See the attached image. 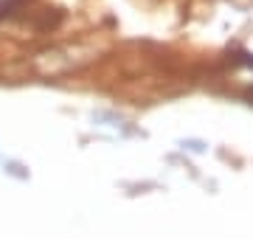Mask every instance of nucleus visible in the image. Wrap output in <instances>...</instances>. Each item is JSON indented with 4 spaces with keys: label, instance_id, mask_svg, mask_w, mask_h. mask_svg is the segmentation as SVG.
I'll return each mask as SVG.
<instances>
[]
</instances>
